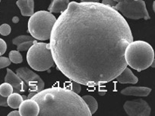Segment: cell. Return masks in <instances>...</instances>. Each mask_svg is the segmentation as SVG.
<instances>
[{
	"label": "cell",
	"instance_id": "cell-11",
	"mask_svg": "<svg viewBox=\"0 0 155 116\" xmlns=\"http://www.w3.org/2000/svg\"><path fill=\"white\" fill-rule=\"evenodd\" d=\"M151 92V89L147 87H129L123 89L121 93L125 96H147Z\"/></svg>",
	"mask_w": 155,
	"mask_h": 116
},
{
	"label": "cell",
	"instance_id": "cell-19",
	"mask_svg": "<svg viewBox=\"0 0 155 116\" xmlns=\"http://www.w3.org/2000/svg\"><path fill=\"white\" fill-rule=\"evenodd\" d=\"M29 40H34V37H31V36L21 35L13 39L12 44H15V45H18V44H21V43L25 42V41H29Z\"/></svg>",
	"mask_w": 155,
	"mask_h": 116
},
{
	"label": "cell",
	"instance_id": "cell-5",
	"mask_svg": "<svg viewBox=\"0 0 155 116\" xmlns=\"http://www.w3.org/2000/svg\"><path fill=\"white\" fill-rule=\"evenodd\" d=\"M28 65L37 71H44L54 66L50 44L34 43L27 53Z\"/></svg>",
	"mask_w": 155,
	"mask_h": 116
},
{
	"label": "cell",
	"instance_id": "cell-31",
	"mask_svg": "<svg viewBox=\"0 0 155 116\" xmlns=\"http://www.w3.org/2000/svg\"><path fill=\"white\" fill-rule=\"evenodd\" d=\"M113 1H115V2H121V1H123V0H113Z\"/></svg>",
	"mask_w": 155,
	"mask_h": 116
},
{
	"label": "cell",
	"instance_id": "cell-24",
	"mask_svg": "<svg viewBox=\"0 0 155 116\" xmlns=\"http://www.w3.org/2000/svg\"><path fill=\"white\" fill-rule=\"evenodd\" d=\"M6 50H7L6 43H5L2 39L0 38V56H2L3 54H5Z\"/></svg>",
	"mask_w": 155,
	"mask_h": 116
},
{
	"label": "cell",
	"instance_id": "cell-3",
	"mask_svg": "<svg viewBox=\"0 0 155 116\" xmlns=\"http://www.w3.org/2000/svg\"><path fill=\"white\" fill-rule=\"evenodd\" d=\"M125 59L127 65L137 71H141L149 68L154 62V51L145 41H132L126 47Z\"/></svg>",
	"mask_w": 155,
	"mask_h": 116
},
{
	"label": "cell",
	"instance_id": "cell-18",
	"mask_svg": "<svg viewBox=\"0 0 155 116\" xmlns=\"http://www.w3.org/2000/svg\"><path fill=\"white\" fill-rule=\"evenodd\" d=\"M8 56H9L10 61L15 64H19L23 62V58L18 50H12Z\"/></svg>",
	"mask_w": 155,
	"mask_h": 116
},
{
	"label": "cell",
	"instance_id": "cell-6",
	"mask_svg": "<svg viewBox=\"0 0 155 116\" xmlns=\"http://www.w3.org/2000/svg\"><path fill=\"white\" fill-rule=\"evenodd\" d=\"M113 8L116 9L123 17L129 19L138 20L144 18L150 19L146 5L143 0H123L119 2Z\"/></svg>",
	"mask_w": 155,
	"mask_h": 116
},
{
	"label": "cell",
	"instance_id": "cell-25",
	"mask_svg": "<svg viewBox=\"0 0 155 116\" xmlns=\"http://www.w3.org/2000/svg\"><path fill=\"white\" fill-rule=\"evenodd\" d=\"M0 106H8V104H7V97H4V96H2L1 94H0Z\"/></svg>",
	"mask_w": 155,
	"mask_h": 116
},
{
	"label": "cell",
	"instance_id": "cell-13",
	"mask_svg": "<svg viewBox=\"0 0 155 116\" xmlns=\"http://www.w3.org/2000/svg\"><path fill=\"white\" fill-rule=\"evenodd\" d=\"M23 16H31L34 11V0H18L16 2Z\"/></svg>",
	"mask_w": 155,
	"mask_h": 116
},
{
	"label": "cell",
	"instance_id": "cell-15",
	"mask_svg": "<svg viewBox=\"0 0 155 116\" xmlns=\"http://www.w3.org/2000/svg\"><path fill=\"white\" fill-rule=\"evenodd\" d=\"M23 101V98L21 94H19V93H11L9 96L7 97V104L9 107L14 108H18L19 105H21V102Z\"/></svg>",
	"mask_w": 155,
	"mask_h": 116
},
{
	"label": "cell",
	"instance_id": "cell-14",
	"mask_svg": "<svg viewBox=\"0 0 155 116\" xmlns=\"http://www.w3.org/2000/svg\"><path fill=\"white\" fill-rule=\"evenodd\" d=\"M69 0H53L48 10L51 13H62L68 6Z\"/></svg>",
	"mask_w": 155,
	"mask_h": 116
},
{
	"label": "cell",
	"instance_id": "cell-26",
	"mask_svg": "<svg viewBox=\"0 0 155 116\" xmlns=\"http://www.w3.org/2000/svg\"><path fill=\"white\" fill-rule=\"evenodd\" d=\"M102 4L109 5V6L114 7L115 5H116L117 3H116V2L113 1V0H103Z\"/></svg>",
	"mask_w": 155,
	"mask_h": 116
},
{
	"label": "cell",
	"instance_id": "cell-4",
	"mask_svg": "<svg viewBox=\"0 0 155 116\" xmlns=\"http://www.w3.org/2000/svg\"><path fill=\"white\" fill-rule=\"evenodd\" d=\"M56 21V17L50 11H40L34 13L28 21V32L36 40H50Z\"/></svg>",
	"mask_w": 155,
	"mask_h": 116
},
{
	"label": "cell",
	"instance_id": "cell-21",
	"mask_svg": "<svg viewBox=\"0 0 155 116\" xmlns=\"http://www.w3.org/2000/svg\"><path fill=\"white\" fill-rule=\"evenodd\" d=\"M11 27L7 24H3L0 26V34L2 36H8L11 33Z\"/></svg>",
	"mask_w": 155,
	"mask_h": 116
},
{
	"label": "cell",
	"instance_id": "cell-12",
	"mask_svg": "<svg viewBox=\"0 0 155 116\" xmlns=\"http://www.w3.org/2000/svg\"><path fill=\"white\" fill-rule=\"evenodd\" d=\"M116 78L120 84H136L138 81V77L135 76L130 68L127 67H126L125 69Z\"/></svg>",
	"mask_w": 155,
	"mask_h": 116
},
{
	"label": "cell",
	"instance_id": "cell-32",
	"mask_svg": "<svg viewBox=\"0 0 155 116\" xmlns=\"http://www.w3.org/2000/svg\"><path fill=\"white\" fill-rule=\"evenodd\" d=\"M0 2H1V0H0Z\"/></svg>",
	"mask_w": 155,
	"mask_h": 116
},
{
	"label": "cell",
	"instance_id": "cell-28",
	"mask_svg": "<svg viewBox=\"0 0 155 116\" xmlns=\"http://www.w3.org/2000/svg\"><path fill=\"white\" fill-rule=\"evenodd\" d=\"M81 2H99V0H81Z\"/></svg>",
	"mask_w": 155,
	"mask_h": 116
},
{
	"label": "cell",
	"instance_id": "cell-29",
	"mask_svg": "<svg viewBox=\"0 0 155 116\" xmlns=\"http://www.w3.org/2000/svg\"><path fill=\"white\" fill-rule=\"evenodd\" d=\"M19 21V18L18 17H16V16H15L14 18H12V22L13 23H18V22Z\"/></svg>",
	"mask_w": 155,
	"mask_h": 116
},
{
	"label": "cell",
	"instance_id": "cell-8",
	"mask_svg": "<svg viewBox=\"0 0 155 116\" xmlns=\"http://www.w3.org/2000/svg\"><path fill=\"white\" fill-rule=\"evenodd\" d=\"M123 108L129 116H148L151 111L148 103L141 99L127 101L125 102Z\"/></svg>",
	"mask_w": 155,
	"mask_h": 116
},
{
	"label": "cell",
	"instance_id": "cell-33",
	"mask_svg": "<svg viewBox=\"0 0 155 116\" xmlns=\"http://www.w3.org/2000/svg\"><path fill=\"white\" fill-rule=\"evenodd\" d=\"M0 57H1V56H0Z\"/></svg>",
	"mask_w": 155,
	"mask_h": 116
},
{
	"label": "cell",
	"instance_id": "cell-1",
	"mask_svg": "<svg viewBox=\"0 0 155 116\" xmlns=\"http://www.w3.org/2000/svg\"><path fill=\"white\" fill-rule=\"evenodd\" d=\"M50 40L58 69L71 81L92 87L116 79L127 67L125 51L133 37L113 7L71 2L55 22Z\"/></svg>",
	"mask_w": 155,
	"mask_h": 116
},
{
	"label": "cell",
	"instance_id": "cell-30",
	"mask_svg": "<svg viewBox=\"0 0 155 116\" xmlns=\"http://www.w3.org/2000/svg\"><path fill=\"white\" fill-rule=\"evenodd\" d=\"M22 98H23V100H25V99H28V97H27L26 96H24V95H23V96H22Z\"/></svg>",
	"mask_w": 155,
	"mask_h": 116
},
{
	"label": "cell",
	"instance_id": "cell-27",
	"mask_svg": "<svg viewBox=\"0 0 155 116\" xmlns=\"http://www.w3.org/2000/svg\"><path fill=\"white\" fill-rule=\"evenodd\" d=\"M8 116H20V112H19V111L15 110V111H11V112L8 114Z\"/></svg>",
	"mask_w": 155,
	"mask_h": 116
},
{
	"label": "cell",
	"instance_id": "cell-20",
	"mask_svg": "<svg viewBox=\"0 0 155 116\" xmlns=\"http://www.w3.org/2000/svg\"><path fill=\"white\" fill-rule=\"evenodd\" d=\"M37 42L36 40H29V41H25V42L21 43V44L17 45L18 50L19 52L20 51H27V50H29L30 47L34 44V43Z\"/></svg>",
	"mask_w": 155,
	"mask_h": 116
},
{
	"label": "cell",
	"instance_id": "cell-22",
	"mask_svg": "<svg viewBox=\"0 0 155 116\" xmlns=\"http://www.w3.org/2000/svg\"><path fill=\"white\" fill-rule=\"evenodd\" d=\"M68 85H69L70 87V90H71V91L74 92V93H78V94L81 92V84H78V83L75 82V81H72V82L70 83Z\"/></svg>",
	"mask_w": 155,
	"mask_h": 116
},
{
	"label": "cell",
	"instance_id": "cell-10",
	"mask_svg": "<svg viewBox=\"0 0 155 116\" xmlns=\"http://www.w3.org/2000/svg\"><path fill=\"white\" fill-rule=\"evenodd\" d=\"M19 112L21 116H37L40 112L38 103L32 99H25L19 105Z\"/></svg>",
	"mask_w": 155,
	"mask_h": 116
},
{
	"label": "cell",
	"instance_id": "cell-9",
	"mask_svg": "<svg viewBox=\"0 0 155 116\" xmlns=\"http://www.w3.org/2000/svg\"><path fill=\"white\" fill-rule=\"evenodd\" d=\"M7 74L5 77V82L11 84L13 90L16 93H24L28 91V87L24 82L23 80L15 74L11 69L7 68Z\"/></svg>",
	"mask_w": 155,
	"mask_h": 116
},
{
	"label": "cell",
	"instance_id": "cell-7",
	"mask_svg": "<svg viewBox=\"0 0 155 116\" xmlns=\"http://www.w3.org/2000/svg\"><path fill=\"white\" fill-rule=\"evenodd\" d=\"M16 74L23 80L28 87V91L29 92L28 99H31L36 93L44 90L45 84L42 78L38 74L33 72L29 68L26 67L18 68Z\"/></svg>",
	"mask_w": 155,
	"mask_h": 116
},
{
	"label": "cell",
	"instance_id": "cell-17",
	"mask_svg": "<svg viewBox=\"0 0 155 116\" xmlns=\"http://www.w3.org/2000/svg\"><path fill=\"white\" fill-rule=\"evenodd\" d=\"M13 92H14V90H13L12 86L8 83L5 82L3 84H0V94L4 97H8Z\"/></svg>",
	"mask_w": 155,
	"mask_h": 116
},
{
	"label": "cell",
	"instance_id": "cell-2",
	"mask_svg": "<svg viewBox=\"0 0 155 116\" xmlns=\"http://www.w3.org/2000/svg\"><path fill=\"white\" fill-rule=\"evenodd\" d=\"M31 99L38 103L40 116H91L82 97L62 87L42 90Z\"/></svg>",
	"mask_w": 155,
	"mask_h": 116
},
{
	"label": "cell",
	"instance_id": "cell-16",
	"mask_svg": "<svg viewBox=\"0 0 155 116\" xmlns=\"http://www.w3.org/2000/svg\"><path fill=\"white\" fill-rule=\"evenodd\" d=\"M82 99L84 101V102L86 103L87 106L88 107L91 114H94L98 108V104H97V100L95 99V98H94L93 96H90V95H87V96H83Z\"/></svg>",
	"mask_w": 155,
	"mask_h": 116
},
{
	"label": "cell",
	"instance_id": "cell-23",
	"mask_svg": "<svg viewBox=\"0 0 155 116\" xmlns=\"http://www.w3.org/2000/svg\"><path fill=\"white\" fill-rule=\"evenodd\" d=\"M11 63L12 62L10 61L9 58L0 57V69L9 66Z\"/></svg>",
	"mask_w": 155,
	"mask_h": 116
}]
</instances>
